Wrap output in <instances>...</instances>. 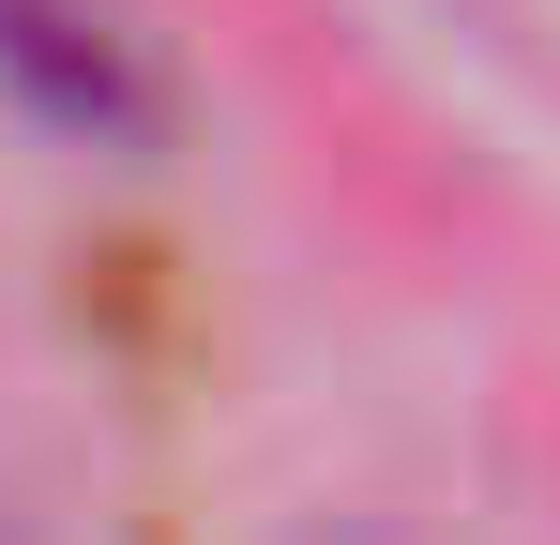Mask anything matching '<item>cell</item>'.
<instances>
[{
	"mask_svg": "<svg viewBox=\"0 0 560 545\" xmlns=\"http://www.w3.org/2000/svg\"><path fill=\"white\" fill-rule=\"evenodd\" d=\"M0 61H15V77H46V106H61V121H137V91H121V46H106V31H77V15H61V0H0Z\"/></svg>",
	"mask_w": 560,
	"mask_h": 545,
	"instance_id": "obj_1",
	"label": "cell"
}]
</instances>
